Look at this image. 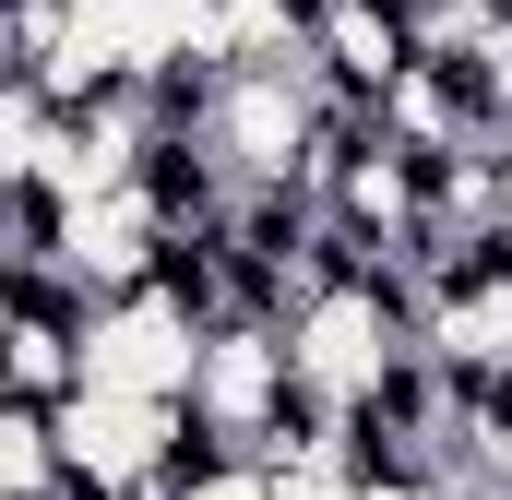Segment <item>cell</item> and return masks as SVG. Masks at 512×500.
Wrapping results in <instances>:
<instances>
[{
	"instance_id": "cell-1",
	"label": "cell",
	"mask_w": 512,
	"mask_h": 500,
	"mask_svg": "<svg viewBox=\"0 0 512 500\" xmlns=\"http://www.w3.org/2000/svg\"><path fill=\"white\" fill-rule=\"evenodd\" d=\"M203 310L155 274V286H131V298H96V322H84V381H120V393H179L191 405V381H203Z\"/></svg>"
},
{
	"instance_id": "cell-2",
	"label": "cell",
	"mask_w": 512,
	"mask_h": 500,
	"mask_svg": "<svg viewBox=\"0 0 512 500\" xmlns=\"http://www.w3.org/2000/svg\"><path fill=\"white\" fill-rule=\"evenodd\" d=\"M84 322H96V298L72 274H12V310H0V370H12V393H36V405L84 393Z\"/></svg>"
},
{
	"instance_id": "cell-3",
	"label": "cell",
	"mask_w": 512,
	"mask_h": 500,
	"mask_svg": "<svg viewBox=\"0 0 512 500\" xmlns=\"http://www.w3.org/2000/svg\"><path fill=\"white\" fill-rule=\"evenodd\" d=\"M155 500H286V489H274V465H251V453H215V441H203V453H191V465H179Z\"/></svg>"
}]
</instances>
